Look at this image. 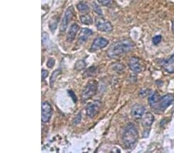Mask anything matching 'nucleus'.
<instances>
[{"mask_svg":"<svg viewBox=\"0 0 174 153\" xmlns=\"http://www.w3.org/2000/svg\"><path fill=\"white\" fill-rule=\"evenodd\" d=\"M145 113H146V108L142 104H136L132 107V115L136 119L142 118Z\"/></svg>","mask_w":174,"mask_h":153,"instance_id":"nucleus-10","label":"nucleus"},{"mask_svg":"<svg viewBox=\"0 0 174 153\" xmlns=\"http://www.w3.org/2000/svg\"><path fill=\"white\" fill-rule=\"evenodd\" d=\"M54 64H55V60H54L53 58H50V59L48 60V61H47L46 65H47V67H48L49 68H52L54 66Z\"/></svg>","mask_w":174,"mask_h":153,"instance_id":"nucleus-23","label":"nucleus"},{"mask_svg":"<svg viewBox=\"0 0 174 153\" xmlns=\"http://www.w3.org/2000/svg\"><path fill=\"white\" fill-rule=\"evenodd\" d=\"M138 138V131L133 124H128L122 135V141L126 148L132 149L135 146Z\"/></svg>","mask_w":174,"mask_h":153,"instance_id":"nucleus-2","label":"nucleus"},{"mask_svg":"<svg viewBox=\"0 0 174 153\" xmlns=\"http://www.w3.org/2000/svg\"><path fill=\"white\" fill-rule=\"evenodd\" d=\"M60 70H55V71L54 72V74H53L52 75V78H51V79H50V85H53V83H54V80H56V77H57V75L59 74H60Z\"/></svg>","mask_w":174,"mask_h":153,"instance_id":"nucleus-22","label":"nucleus"},{"mask_svg":"<svg viewBox=\"0 0 174 153\" xmlns=\"http://www.w3.org/2000/svg\"><path fill=\"white\" fill-rule=\"evenodd\" d=\"M92 6H93V9L95 12H96L98 15L99 16H103V12L102 11V9L99 6V5L97 4L96 2H93V4H92Z\"/></svg>","mask_w":174,"mask_h":153,"instance_id":"nucleus-19","label":"nucleus"},{"mask_svg":"<svg viewBox=\"0 0 174 153\" xmlns=\"http://www.w3.org/2000/svg\"><path fill=\"white\" fill-rule=\"evenodd\" d=\"M98 90V83L95 80H91L87 83L82 91V98L84 101L89 99L96 94Z\"/></svg>","mask_w":174,"mask_h":153,"instance_id":"nucleus-3","label":"nucleus"},{"mask_svg":"<svg viewBox=\"0 0 174 153\" xmlns=\"http://www.w3.org/2000/svg\"><path fill=\"white\" fill-rule=\"evenodd\" d=\"M134 44L129 40H122L117 41L112 44L108 50V56L109 57H118L123 54H127L132 50Z\"/></svg>","mask_w":174,"mask_h":153,"instance_id":"nucleus-1","label":"nucleus"},{"mask_svg":"<svg viewBox=\"0 0 174 153\" xmlns=\"http://www.w3.org/2000/svg\"><path fill=\"white\" fill-rule=\"evenodd\" d=\"M108 44V40L105 38L98 37L93 41L91 46V51H97V50L105 47Z\"/></svg>","mask_w":174,"mask_h":153,"instance_id":"nucleus-9","label":"nucleus"},{"mask_svg":"<svg viewBox=\"0 0 174 153\" xmlns=\"http://www.w3.org/2000/svg\"><path fill=\"white\" fill-rule=\"evenodd\" d=\"M174 101V96L171 94H166L163 97H160V102L157 104V107H158L160 111H163L165 109H166L169 106L173 103V102Z\"/></svg>","mask_w":174,"mask_h":153,"instance_id":"nucleus-8","label":"nucleus"},{"mask_svg":"<svg viewBox=\"0 0 174 153\" xmlns=\"http://www.w3.org/2000/svg\"><path fill=\"white\" fill-rule=\"evenodd\" d=\"M78 30H79V26H78V24L73 23L70 26L69 31H68L67 36V40L69 43H71L75 39V36H76L77 33H78Z\"/></svg>","mask_w":174,"mask_h":153,"instance_id":"nucleus-14","label":"nucleus"},{"mask_svg":"<svg viewBox=\"0 0 174 153\" xmlns=\"http://www.w3.org/2000/svg\"><path fill=\"white\" fill-rule=\"evenodd\" d=\"M92 33H93V32L90 29L83 28L81 31H80V34H79V36H78V44H80V45L85 44L88 38L91 36Z\"/></svg>","mask_w":174,"mask_h":153,"instance_id":"nucleus-11","label":"nucleus"},{"mask_svg":"<svg viewBox=\"0 0 174 153\" xmlns=\"http://www.w3.org/2000/svg\"><path fill=\"white\" fill-rule=\"evenodd\" d=\"M53 109L49 102H44L41 106V119L43 123H46L50 121L51 115H52Z\"/></svg>","mask_w":174,"mask_h":153,"instance_id":"nucleus-4","label":"nucleus"},{"mask_svg":"<svg viewBox=\"0 0 174 153\" xmlns=\"http://www.w3.org/2000/svg\"><path fill=\"white\" fill-rule=\"evenodd\" d=\"M160 97L159 95V94L156 93V92H152L149 96V104L151 107H155L158 104V102H160Z\"/></svg>","mask_w":174,"mask_h":153,"instance_id":"nucleus-16","label":"nucleus"},{"mask_svg":"<svg viewBox=\"0 0 174 153\" xmlns=\"http://www.w3.org/2000/svg\"><path fill=\"white\" fill-rule=\"evenodd\" d=\"M101 107H102V102L99 101H95V102L88 104L86 107L87 115L91 118L94 117L99 112Z\"/></svg>","mask_w":174,"mask_h":153,"instance_id":"nucleus-7","label":"nucleus"},{"mask_svg":"<svg viewBox=\"0 0 174 153\" xmlns=\"http://www.w3.org/2000/svg\"><path fill=\"white\" fill-rule=\"evenodd\" d=\"M41 74H42V80H44L48 76V71H47V70H42Z\"/></svg>","mask_w":174,"mask_h":153,"instance_id":"nucleus-25","label":"nucleus"},{"mask_svg":"<svg viewBox=\"0 0 174 153\" xmlns=\"http://www.w3.org/2000/svg\"><path fill=\"white\" fill-rule=\"evenodd\" d=\"M172 29H173V32L174 33V20L173 21V25H172Z\"/></svg>","mask_w":174,"mask_h":153,"instance_id":"nucleus-27","label":"nucleus"},{"mask_svg":"<svg viewBox=\"0 0 174 153\" xmlns=\"http://www.w3.org/2000/svg\"><path fill=\"white\" fill-rule=\"evenodd\" d=\"M73 13H74V9L72 6H70L67 9L66 12L64 13V16L63 17L62 22L60 23V32H65L67 29L69 22L73 17Z\"/></svg>","mask_w":174,"mask_h":153,"instance_id":"nucleus-6","label":"nucleus"},{"mask_svg":"<svg viewBox=\"0 0 174 153\" xmlns=\"http://www.w3.org/2000/svg\"><path fill=\"white\" fill-rule=\"evenodd\" d=\"M153 121H154V117L149 112L145 113L144 115L142 117V124L143 127H145L146 128H149L152 125Z\"/></svg>","mask_w":174,"mask_h":153,"instance_id":"nucleus-15","label":"nucleus"},{"mask_svg":"<svg viewBox=\"0 0 174 153\" xmlns=\"http://www.w3.org/2000/svg\"><path fill=\"white\" fill-rule=\"evenodd\" d=\"M101 5L104 6H111L112 5V0H97Z\"/></svg>","mask_w":174,"mask_h":153,"instance_id":"nucleus-20","label":"nucleus"},{"mask_svg":"<svg viewBox=\"0 0 174 153\" xmlns=\"http://www.w3.org/2000/svg\"><path fill=\"white\" fill-rule=\"evenodd\" d=\"M77 8H78V11L81 12V13H87L89 11V9H90L89 6L85 2H79L77 5Z\"/></svg>","mask_w":174,"mask_h":153,"instance_id":"nucleus-17","label":"nucleus"},{"mask_svg":"<svg viewBox=\"0 0 174 153\" xmlns=\"http://www.w3.org/2000/svg\"><path fill=\"white\" fill-rule=\"evenodd\" d=\"M95 25H96L97 29L99 31H102V32L108 33L111 32L113 30V26H112V23L108 21H106L102 17H97L95 19Z\"/></svg>","mask_w":174,"mask_h":153,"instance_id":"nucleus-5","label":"nucleus"},{"mask_svg":"<svg viewBox=\"0 0 174 153\" xmlns=\"http://www.w3.org/2000/svg\"><path fill=\"white\" fill-rule=\"evenodd\" d=\"M80 121H81V115H80V113H79L78 115H77L76 118L74 120V125H78V124L80 123Z\"/></svg>","mask_w":174,"mask_h":153,"instance_id":"nucleus-24","label":"nucleus"},{"mask_svg":"<svg viewBox=\"0 0 174 153\" xmlns=\"http://www.w3.org/2000/svg\"><path fill=\"white\" fill-rule=\"evenodd\" d=\"M80 20L81 22L83 24H85V25H91L93 22L92 18L89 15H82V16H80Z\"/></svg>","mask_w":174,"mask_h":153,"instance_id":"nucleus-18","label":"nucleus"},{"mask_svg":"<svg viewBox=\"0 0 174 153\" xmlns=\"http://www.w3.org/2000/svg\"><path fill=\"white\" fill-rule=\"evenodd\" d=\"M162 67L168 73H170V74L174 73V53L169 59L162 60Z\"/></svg>","mask_w":174,"mask_h":153,"instance_id":"nucleus-13","label":"nucleus"},{"mask_svg":"<svg viewBox=\"0 0 174 153\" xmlns=\"http://www.w3.org/2000/svg\"><path fill=\"white\" fill-rule=\"evenodd\" d=\"M68 93H69V94L71 96V98L73 99V101H74V102H77V97H76V96H75V94H74V92H73L72 91H68Z\"/></svg>","mask_w":174,"mask_h":153,"instance_id":"nucleus-26","label":"nucleus"},{"mask_svg":"<svg viewBox=\"0 0 174 153\" xmlns=\"http://www.w3.org/2000/svg\"><path fill=\"white\" fill-rule=\"evenodd\" d=\"M162 40V36L161 35H157V36H154L152 38V43L155 44V45H157L161 42Z\"/></svg>","mask_w":174,"mask_h":153,"instance_id":"nucleus-21","label":"nucleus"},{"mask_svg":"<svg viewBox=\"0 0 174 153\" xmlns=\"http://www.w3.org/2000/svg\"><path fill=\"white\" fill-rule=\"evenodd\" d=\"M128 66H129V68L135 73H140L142 71V65H141L138 58H130L129 62H128Z\"/></svg>","mask_w":174,"mask_h":153,"instance_id":"nucleus-12","label":"nucleus"}]
</instances>
